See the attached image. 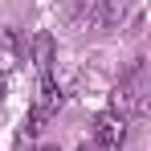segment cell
<instances>
[{"instance_id":"52a82bcc","label":"cell","mask_w":151,"mask_h":151,"mask_svg":"<svg viewBox=\"0 0 151 151\" xmlns=\"http://www.w3.org/2000/svg\"><path fill=\"white\" fill-rule=\"evenodd\" d=\"M78 151H98V147H94V143H82V147H78Z\"/></svg>"},{"instance_id":"3957f363","label":"cell","mask_w":151,"mask_h":151,"mask_svg":"<svg viewBox=\"0 0 151 151\" xmlns=\"http://www.w3.org/2000/svg\"><path fill=\"white\" fill-rule=\"evenodd\" d=\"M61 102H65L61 86H57V82H53V78L45 74V78H41V94H37V110H45V114H49V110H57Z\"/></svg>"},{"instance_id":"6da1fadb","label":"cell","mask_w":151,"mask_h":151,"mask_svg":"<svg viewBox=\"0 0 151 151\" xmlns=\"http://www.w3.org/2000/svg\"><path fill=\"white\" fill-rule=\"evenodd\" d=\"M94 143H98L102 151H123L127 143V119H119V114H98L94 119Z\"/></svg>"},{"instance_id":"7a4b0ae2","label":"cell","mask_w":151,"mask_h":151,"mask_svg":"<svg viewBox=\"0 0 151 151\" xmlns=\"http://www.w3.org/2000/svg\"><path fill=\"white\" fill-rule=\"evenodd\" d=\"M21 65V37L12 29H0V74H12Z\"/></svg>"},{"instance_id":"5b68a950","label":"cell","mask_w":151,"mask_h":151,"mask_svg":"<svg viewBox=\"0 0 151 151\" xmlns=\"http://www.w3.org/2000/svg\"><path fill=\"white\" fill-rule=\"evenodd\" d=\"M98 8H102V0H78V25H86V29H98Z\"/></svg>"},{"instance_id":"8992f818","label":"cell","mask_w":151,"mask_h":151,"mask_svg":"<svg viewBox=\"0 0 151 151\" xmlns=\"http://www.w3.org/2000/svg\"><path fill=\"white\" fill-rule=\"evenodd\" d=\"M45 119H49V114L33 106V110H29V123H25V135H41V127H45Z\"/></svg>"},{"instance_id":"277c9868","label":"cell","mask_w":151,"mask_h":151,"mask_svg":"<svg viewBox=\"0 0 151 151\" xmlns=\"http://www.w3.org/2000/svg\"><path fill=\"white\" fill-rule=\"evenodd\" d=\"M53 53H57L53 37H49V33H37V41H33V61H37V70H41V74H49V65H53Z\"/></svg>"}]
</instances>
